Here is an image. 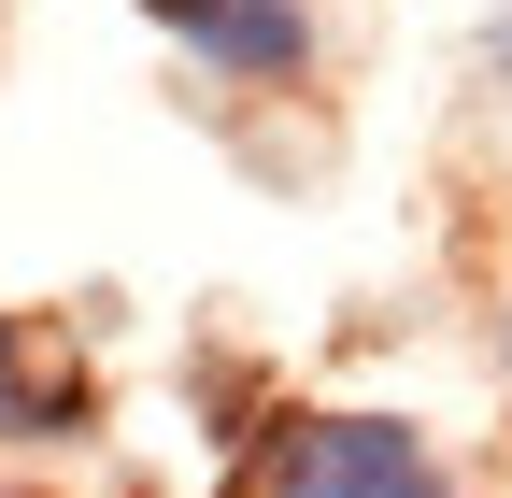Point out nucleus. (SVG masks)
Returning <instances> with one entry per match:
<instances>
[{"label":"nucleus","instance_id":"obj_1","mask_svg":"<svg viewBox=\"0 0 512 498\" xmlns=\"http://www.w3.org/2000/svg\"><path fill=\"white\" fill-rule=\"evenodd\" d=\"M271 498H456V484H441V456L399 413H313L271 456Z\"/></svg>","mask_w":512,"mask_h":498},{"label":"nucleus","instance_id":"obj_2","mask_svg":"<svg viewBox=\"0 0 512 498\" xmlns=\"http://www.w3.org/2000/svg\"><path fill=\"white\" fill-rule=\"evenodd\" d=\"M185 43H200L214 72H242V86H285L299 57H313V15H299V0H200Z\"/></svg>","mask_w":512,"mask_h":498},{"label":"nucleus","instance_id":"obj_3","mask_svg":"<svg viewBox=\"0 0 512 498\" xmlns=\"http://www.w3.org/2000/svg\"><path fill=\"white\" fill-rule=\"evenodd\" d=\"M72 427H86V385H72V370H43L29 328L0 314V442H72Z\"/></svg>","mask_w":512,"mask_h":498},{"label":"nucleus","instance_id":"obj_4","mask_svg":"<svg viewBox=\"0 0 512 498\" xmlns=\"http://www.w3.org/2000/svg\"><path fill=\"white\" fill-rule=\"evenodd\" d=\"M143 15H171V29H185V15H200V0H143Z\"/></svg>","mask_w":512,"mask_h":498}]
</instances>
